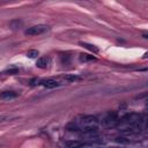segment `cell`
I'll use <instances>...</instances> for the list:
<instances>
[{
  "mask_svg": "<svg viewBox=\"0 0 148 148\" xmlns=\"http://www.w3.org/2000/svg\"><path fill=\"white\" fill-rule=\"evenodd\" d=\"M49 30V25L46 24H37V25H32L30 28H28L24 34L29 35V36H37V35H42L44 32H46Z\"/></svg>",
  "mask_w": 148,
  "mask_h": 148,
  "instance_id": "1",
  "label": "cell"
},
{
  "mask_svg": "<svg viewBox=\"0 0 148 148\" xmlns=\"http://www.w3.org/2000/svg\"><path fill=\"white\" fill-rule=\"evenodd\" d=\"M65 143L68 148H84V147L90 146L83 140H67Z\"/></svg>",
  "mask_w": 148,
  "mask_h": 148,
  "instance_id": "2",
  "label": "cell"
},
{
  "mask_svg": "<svg viewBox=\"0 0 148 148\" xmlns=\"http://www.w3.org/2000/svg\"><path fill=\"white\" fill-rule=\"evenodd\" d=\"M40 84L45 88H56L59 86V82L54 79H44V80H40Z\"/></svg>",
  "mask_w": 148,
  "mask_h": 148,
  "instance_id": "3",
  "label": "cell"
},
{
  "mask_svg": "<svg viewBox=\"0 0 148 148\" xmlns=\"http://www.w3.org/2000/svg\"><path fill=\"white\" fill-rule=\"evenodd\" d=\"M17 92L15 91H10V90H6V91H2L0 92V98L1 99H5V101H8V99H13V98H16L17 97Z\"/></svg>",
  "mask_w": 148,
  "mask_h": 148,
  "instance_id": "4",
  "label": "cell"
},
{
  "mask_svg": "<svg viewBox=\"0 0 148 148\" xmlns=\"http://www.w3.org/2000/svg\"><path fill=\"white\" fill-rule=\"evenodd\" d=\"M22 25H23V22H22L21 20H18V18L13 20V21L9 22V27H10L13 30H17V29L22 28Z\"/></svg>",
  "mask_w": 148,
  "mask_h": 148,
  "instance_id": "5",
  "label": "cell"
},
{
  "mask_svg": "<svg viewBox=\"0 0 148 148\" xmlns=\"http://www.w3.org/2000/svg\"><path fill=\"white\" fill-rule=\"evenodd\" d=\"M47 62H49L47 58H46V57H42V58H39V59L37 60L36 66L39 67V68H46V67H47Z\"/></svg>",
  "mask_w": 148,
  "mask_h": 148,
  "instance_id": "6",
  "label": "cell"
},
{
  "mask_svg": "<svg viewBox=\"0 0 148 148\" xmlns=\"http://www.w3.org/2000/svg\"><path fill=\"white\" fill-rule=\"evenodd\" d=\"M62 80L66 81V82H74V81L80 80V76L76 75V74H67V75H65L62 77Z\"/></svg>",
  "mask_w": 148,
  "mask_h": 148,
  "instance_id": "7",
  "label": "cell"
},
{
  "mask_svg": "<svg viewBox=\"0 0 148 148\" xmlns=\"http://www.w3.org/2000/svg\"><path fill=\"white\" fill-rule=\"evenodd\" d=\"M80 44H81L82 46H84L86 49H88V50L92 51V52H98V49H97L95 45H92V44H88V43H83V42H81Z\"/></svg>",
  "mask_w": 148,
  "mask_h": 148,
  "instance_id": "8",
  "label": "cell"
},
{
  "mask_svg": "<svg viewBox=\"0 0 148 148\" xmlns=\"http://www.w3.org/2000/svg\"><path fill=\"white\" fill-rule=\"evenodd\" d=\"M37 56H38V51H37V50H30V51L27 52V57L30 58V59H34V58H36Z\"/></svg>",
  "mask_w": 148,
  "mask_h": 148,
  "instance_id": "9",
  "label": "cell"
},
{
  "mask_svg": "<svg viewBox=\"0 0 148 148\" xmlns=\"http://www.w3.org/2000/svg\"><path fill=\"white\" fill-rule=\"evenodd\" d=\"M80 59H81V61H88V60H95V57L82 53V54L80 56Z\"/></svg>",
  "mask_w": 148,
  "mask_h": 148,
  "instance_id": "10",
  "label": "cell"
},
{
  "mask_svg": "<svg viewBox=\"0 0 148 148\" xmlns=\"http://www.w3.org/2000/svg\"><path fill=\"white\" fill-rule=\"evenodd\" d=\"M116 141L119 142V143H121V145H127V143H130V140H127V139H125V138H117Z\"/></svg>",
  "mask_w": 148,
  "mask_h": 148,
  "instance_id": "11",
  "label": "cell"
},
{
  "mask_svg": "<svg viewBox=\"0 0 148 148\" xmlns=\"http://www.w3.org/2000/svg\"><path fill=\"white\" fill-rule=\"evenodd\" d=\"M10 119H12V117H10V116H6V114H3V116H0V123L7 121V120H10Z\"/></svg>",
  "mask_w": 148,
  "mask_h": 148,
  "instance_id": "12",
  "label": "cell"
},
{
  "mask_svg": "<svg viewBox=\"0 0 148 148\" xmlns=\"http://www.w3.org/2000/svg\"><path fill=\"white\" fill-rule=\"evenodd\" d=\"M17 72H18L17 68H10V69H7L6 71V73H8V74H16Z\"/></svg>",
  "mask_w": 148,
  "mask_h": 148,
  "instance_id": "13",
  "label": "cell"
}]
</instances>
